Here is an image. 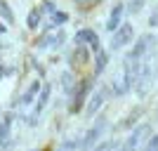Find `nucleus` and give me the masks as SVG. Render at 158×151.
I'll return each instance as SVG.
<instances>
[{"label": "nucleus", "instance_id": "obj_8", "mask_svg": "<svg viewBox=\"0 0 158 151\" xmlns=\"http://www.w3.org/2000/svg\"><path fill=\"white\" fill-rule=\"evenodd\" d=\"M87 92H90V80H80L78 85L73 87V102H71V113H78L80 109H83V104H85V97Z\"/></svg>", "mask_w": 158, "mask_h": 151}, {"label": "nucleus", "instance_id": "obj_2", "mask_svg": "<svg viewBox=\"0 0 158 151\" xmlns=\"http://www.w3.org/2000/svg\"><path fill=\"white\" fill-rule=\"evenodd\" d=\"M153 45H156V36H153V33H146V36H142V38L135 43V47L127 52L125 61H142V57H144V54L149 52Z\"/></svg>", "mask_w": 158, "mask_h": 151}, {"label": "nucleus", "instance_id": "obj_23", "mask_svg": "<svg viewBox=\"0 0 158 151\" xmlns=\"http://www.w3.org/2000/svg\"><path fill=\"white\" fill-rule=\"evenodd\" d=\"M149 26H158V7H156V10H153L151 19H149Z\"/></svg>", "mask_w": 158, "mask_h": 151}, {"label": "nucleus", "instance_id": "obj_17", "mask_svg": "<svg viewBox=\"0 0 158 151\" xmlns=\"http://www.w3.org/2000/svg\"><path fill=\"white\" fill-rule=\"evenodd\" d=\"M142 151H158V135H151L146 139V144L142 146Z\"/></svg>", "mask_w": 158, "mask_h": 151}, {"label": "nucleus", "instance_id": "obj_15", "mask_svg": "<svg viewBox=\"0 0 158 151\" xmlns=\"http://www.w3.org/2000/svg\"><path fill=\"white\" fill-rule=\"evenodd\" d=\"M40 14H43V10L40 7H35L31 12V17H28V28H38V24H40Z\"/></svg>", "mask_w": 158, "mask_h": 151}, {"label": "nucleus", "instance_id": "obj_5", "mask_svg": "<svg viewBox=\"0 0 158 151\" xmlns=\"http://www.w3.org/2000/svg\"><path fill=\"white\" fill-rule=\"evenodd\" d=\"M76 43H78V45H85L90 52H99V50H102L99 36L92 31V28H80V31L76 33Z\"/></svg>", "mask_w": 158, "mask_h": 151}, {"label": "nucleus", "instance_id": "obj_11", "mask_svg": "<svg viewBox=\"0 0 158 151\" xmlns=\"http://www.w3.org/2000/svg\"><path fill=\"white\" fill-rule=\"evenodd\" d=\"M50 19H52V24L47 26V31H50V28H54V26H64L66 21H69V14H66V12H59V10H54V12L50 14Z\"/></svg>", "mask_w": 158, "mask_h": 151}, {"label": "nucleus", "instance_id": "obj_10", "mask_svg": "<svg viewBox=\"0 0 158 151\" xmlns=\"http://www.w3.org/2000/svg\"><path fill=\"white\" fill-rule=\"evenodd\" d=\"M106 64H109V52H106V50H99L97 52V57H94V73H102L106 69Z\"/></svg>", "mask_w": 158, "mask_h": 151}, {"label": "nucleus", "instance_id": "obj_9", "mask_svg": "<svg viewBox=\"0 0 158 151\" xmlns=\"http://www.w3.org/2000/svg\"><path fill=\"white\" fill-rule=\"evenodd\" d=\"M123 17H125V2H118V5H113L111 14H109V21H106V31H116V28L123 24Z\"/></svg>", "mask_w": 158, "mask_h": 151}, {"label": "nucleus", "instance_id": "obj_21", "mask_svg": "<svg viewBox=\"0 0 158 151\" xmlns=\"http://www.w3.org/2000/svg\"><path fill=\"white\" fill-rule=\"evenodd\" d=\"M40 10H43V12H47V14H52L54 10H57V7H54V2H52V0H45V2L40 5Z\"/></svg>", "mask_w": 158, "mask_h": 151}, {"label": "nucleus", "instance_id": "obj_14", "mask_svg": "<svg viewBox=\"0 0 158 151\" xmlns=\"http://www.w3.org/2000/svg\"><path fill=\"white\" fill-rule=\"evenodd\" d=\"M139 113H142V109L137 106V109H135V111H132V113L127 116L125 120H120V128H132V125H135V120L139 118Z\"/></svg>", "mask_w": 158, "mask_h": 151}, {"label": "nucleus", "instance_id": "obj_4", "mask_svg": "<svg viewBox=\"0 0 158 151\" xmlns=\"http://www.w3.org/2000/svg\"><path fill=\"white\" fill-rule=\"evenodd\" d=\"M106 128V118H99L97 123L87 130V135L80 139V151H90L94 144H99V137H102V130Z\"/></svg>", "mask_w": 158, "mask_h": 151}, {"label": "nucleus", "instance_id": "obj_22", "mask_svg": "<svg viewBox=\"0 0 158 151\" xmlns=\"http://www.w3.org/2000/svg\"><path fill=\"white\" fill-rule=\"evenodd\" d=\"M109 146H111V142H104V144H94V146H92L90 151H106Z\"/></svg>", "mask_w": 158, "mask_h": 151}, {"label": "nucleus", "instance_id": "obj_24", "mask_svg": "<svg viewBox=\"0 0 158 151\" xmlns=\"http://www.w3.org/2000/svg\"><path fill=\"white\" fill-rule=\"evenodd\" d=\"M106 151H116V142H111V146H109Z\"/></svg>", "mask_w": 158, "mask_h": 151}, {"label": "nucleus", "instance_id": "obj_7", "mask_svg": "<svg viewBox=\"0 0 158 151\" xmlns=\"http://www.w3.org/2000/svg\"><path fill=\"white\" fill-rule=\"evenodd\" d=\"M109 92H111V87H99V90L92 92V97H90V102H87V106H85V116L99 113V109H102L104 102L109 99Z\"/></svg>", "mask_w": 158, "mask_h": 151}, {"label": "nucleus", "instance_id": "obj_6", "mask_svg": "<svg viewBox=\"0 0 158 151\" xmlns=\"http://www.w3.org/2000/svg\"><path fill=\"white\" fill-rule=\"evenodd\" d=\"M151 83H153V69H151L149 64H142V69H139V76H137V80H135V90H137L139 97H144L146 92H149Z\"/></svg>", "mask_w": 158, "mask_h": 151}, {"label": "nucleus", "instance_id": "obj_12", "mask_svg": "<svg viewBox=\"0 0 158 151\" xmlns=\"http://www.w3.org/2000/svg\"><path fill=\"white\" fill-rule=\"evenodd\" d=\"M47 99H50V85H45V87H40V99H38V104H35V116H38L43 109H45V104H47Z\"/></svg>", "mask_w": 158, "mask_h": 151}, {"label": "nucleus", "instance_id": "obj_20", "mask_svg": "<svg viewBox=\"0 0 158 151\" xmlns=\"http://www.w3.org/2000/svg\"><path fill=\"white\" fill-rule=\"evenodd\" d=\"M80 146V139H69L64 146H61V151H76Z\"/></svg>", "mask_w": 158, "mask_h": 151}, {"label": "nucleus", "instance_id": "obj_13", "mask_svg": "<svg viewBox=\"0 0 158 151\" xmlns=\"http://www.w3.org/2000/svg\"><path fill=\"white\" fill-rule=\"evenodd\" d=\"M40 92V83L35 80V83H31V87H28L26 97H24V104H31V102H35V94Z\"/></svg>", "mask_w": 158, "mask_h": 151}, {"label": "nucleus", "instance_id": "obj_3", "mask_svg": "<svg viewBox=\"0 0 158 151\" xmlns=\"http://www.w3.org/2000/svg\"><path fill=\"white\" fill-rule=\"evenodd\" d=\"M135 40V28L130 21H123L116 31H113V40H111V50H123L125 45H130Z\"/></svg>", "mask_w": 158, "mask_h": 151}, {"label": "nucleus", "instance_id": "obj_16", "mask_svg": "<svg viewBox=\"0 0 158 151\" xmlns=\"http://www.w3.org/2000/svg\"><path fill=\"white\" fill-rule=\"evenodd\" d=\"M0 14H2V17H5V21H10V24L14 21V14H12V10L7 7L5 0H0Z\"/></svg>", "mask_w": 158, "mask_h": 151}, {"label": "nucleus", "instance_id": "obj_19", "mask_svg": "<svg viewBox=\"0 0 158 151\" xmlns=\"http://www.w3.org/2000/svg\"><path fill=\"white\" fill-rule=\"evenodd\" d=\"M142 7H144V0H135V2L125 5V12H139Z\"/></svg>", "mask_w": 158, "mask_h": 151}, {"label": "nucleus", "instance_id": "obj_18", "mask_svg": "<svg viewBox=\"0 0 158 151\" xmlns=\"http://www.w3.org/2000/svg\"><path fill=\"white\" fill-rule=\"evenodd\" d=\"M61 83H64V90L71 94L73 92V73L69 71V73H64V78H61Z\"/></svg>", "mask_w": 158, "mask_h": 151}, {"label": "nucleus", "instance_id": "obj_1", "mask_svg": "<svg viewBox=\"0 0 158 151\" xmlns=\"http://www.w3.org/2000/svg\"><path fill=\"white\" fill-rule=\"evenodd\" d=\"M151 125L144 123V125H135L132 128V132L127 135V139L123 142V146H120V151H139V144L144 142V139H149L151 135Z\"/></svg>", "mask_w": 158, "mask_h": 151}]
</instances>
